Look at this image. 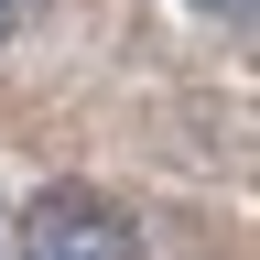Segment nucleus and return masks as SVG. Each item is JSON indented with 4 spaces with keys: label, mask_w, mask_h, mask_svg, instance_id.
Masks as SVG:
<instances>
[{
    "label": "nucleus",
    "mask_w": 260,
    "mask_h": 260,
    "mask_svg": "<svg viewBox=\"0 0 260 260\" xmlns=\"http://www.w3.org/2000/svg\"><path fill=\"white\" fill-rule=\"evenodd\" d=\"M22 260H141V228L87 184H44L22 206Z\"/></svg>",
    "instance_id": "1"
},
{
    "label": "nucleus",
    "mask_w": 260,
    "mask_h": 260,
    "mask_svg": "<svg viewBox=\"0 0 260 260\" xmlns=\"http://www.w3.org/2000/svg\"><path fill=\"white\" fill-rule=\"evenodd\" d=\"M22 11H32V0H0V32H11V22H22Z\"/></svg>",
    "instance_id": "2"
},
{
    "label": "nucleus",
    "mask_w": 260,
    "mask_h": 260,
    "mask_svg": "<svg viewBox=\"0 0 260 260\" xmlns=\"http://www.w3.org/2000/svg\"><path fill=\"white\" fill-rule=\"evenodd\" d=\"M195 11H249V0H195Z\"/></svg>",
    "instance_id": "3"
}]
</instances>
